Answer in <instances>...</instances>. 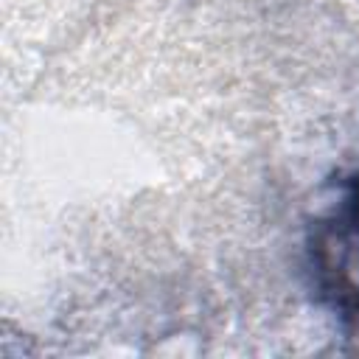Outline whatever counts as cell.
<instances>
[{"label": "cell", "instance_id": "cell-1", "mask_svg": "<svg viewBox=\"0 0 359 359\" xmlns=\"http://www.w3.org/2000/svg\"><path fill=\"white\" fill-rule=\"evenodd\" d=\"M311 272L317 292L342 317L359 320V174H353L311 233Z\"/></svg>", "mask_w": 359, "mask_h": 359}]
</instances>
